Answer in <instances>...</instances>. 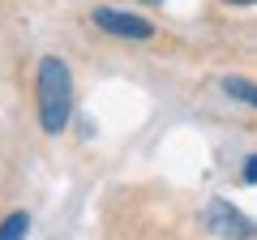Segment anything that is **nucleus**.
Wrapping results in <instances>:
<instances>
[{
    "label": "nucleus",
    "instance_id": "f257e3e1",
    "mask_svg": "<svg viewBox=\"0 0 257 240\" xmlns=\"http://www.w3.org/2000/svg\"><path fill=\"white\" fill-rule=\"evenodd\" d=\"M35 107H39V129L47 138L69 129L73 120V73L60 56H43L35 73Z\"/></svg>",
    "mask_w": 257,
    "mask_h": 240
},
{
    "label": "nucleus",
    "instance_id": "f03ea898",
    "mask_svg": "<svg viewBox=\"0 0 257 240\" xmlns=\"http://www.w3.org/2000/svg\"><path fill=\"white\" fill-rule=\"evenodd\" d=\"M206 227H210L214 236H223V240H253L257 236V223L248 219L244 210H236L231 202H223V197L206 202Z\"/></svg>",
    "mask_w": 257,
    "mask_h": 240
},
{
    "label": "nucleus",
    "instance_id": "7ed1b4c3",
    "mask_svg": "<svg viewBox=\"0 0 257 240\" xmlns=\"http://www.w3.org/2000/svg\"><path fill=\"white\" fill-rule=\"evenodd\" d=\"M90 22L103 30V35H116V39H150L155 35V22L138 18V13H124V9H107V5L94 9Z\"/></svg>",
    "mask_w": 257,
    "mask_h": 240
},
{
    "label": "nucleus",
    "instance_id": "20e7f679",
    "mask_svg": "<svg viewBox=\"0 0 257 240\" xmlns=\"http://www.w3.org/2000/svg\"><path fill=\"white\" fill-rule=\"evenodd\" d=\"M223 90L231 94V99L248 103V107H257V82H248V77H223Z\"/></svg>",
    "mask_w": 257,
    "mask_h": 240
},
{
    "label": "nucleus",
    "instance_id": "39448f33",
    "mask_svg": "<svg viewBox=\"0 0 257 240\" xmlns=\"http://www.w3.org/2000/svg\"><path fill=\"white\" fill-rule=\"evenodd\" d=\"M26 231H30V214L26 210H13L9 219L0 223V240H26Z\"/></svg>",
    "mask_w": 257,
    "mask_h": 240
},
{
    "label": "nucleus",
    "instance_id": "423d86ee",
    "mask_svg": "<svg viewBox=\"0 0 257 240\" xmlns=\"http://www.w3.org/2000/svg\"><path fill=\"white\" fill-rule=\"evenodd\" d=\"M240 176H244V185H257V155H248V163H244Z\"/></svg>",
    "mask_w": 257,
    "mask_h": 240
},
{
    "label": "nucleus",
    "instance_id": "0eeeda50",
    "mask_svg": "<svg viewBox=\"0 0 257 240\" xmlns=\"http://www.w3.org/2000/svg\"><path fill=\"white\" fill-rule=\"evenodd\" d=\"M227 5H257V0H227Z\"/></svg>",
    "mask_w": 257,
    "mask_h": 240
},
{
    "label": "nucleus",
    "instance_id": "6e6552de",
    "mask_svg": "<svg viewBox=\"0 0 257 240\" xmlns=\"http://www.w3.org/2000/svg\"><path fill=\"white\" fill-rule=\"evenodd\" d=\"M142 5H163V0H142Z\"/></svg>",
    "mask_w": 257,
    "mask_h": 240
}]
</instances>
